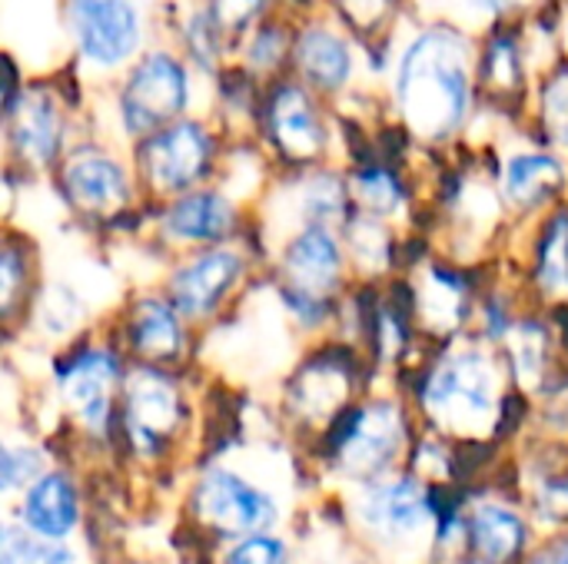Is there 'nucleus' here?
Instances as JSON below:
<instances>
[{
    "instance_id": "nucleus-1",
    "label": "nucleus",
    "mask_w": 568,
    "mask_h": 564,
    "mask_svg": "<svg viewBox=\"0 0 568 564\" xmlns=\"http://www.w3.org/2000/svg\"><path fill=\"white\" fill-rule=\"evenodd\" d=\"M396 93L423 136H449L463 123L469 100L466 43L449 30L423 33L403 57Z\"/></svg>"
},
{
    "instance_id": "nucleus-2",
    "label": "nucleus",
    "mask_w": 568,
    "mask_h": 564,
    "mask_svg": "<svg viewBox=\"0 0 568 564\" xmlns=\"http://www.w3.org/2000/svg\"><path fill=\"white\" fill-rule=\"evenodd\" d=\"M193 509L196 519L220 535H253L266 532L276 522L273 499L226 469H210L200 479L193 492Z\"/></svg>"
},
{
    "instance_id": "nucleus-3",
    "label": "nucleus",
    "mask_w": 568,
    "mask_h": 564,
    "mask_svg": "<svg viewBox=\"0 0 568 564\" xmlns=\"http://www.w3.org/2000/svg\"><path fill=\"white\" fill-rule=\"evenodd\" d=\"M403 445V419L393 406L379 402L373 409H349L329 429V449L356 475L383 472Z\"/></svg>"
},
{
    "instance_id": "nucleus-4",
    "label": "nucleus",
    "mask_w": 568,
    "mask_h": 564,
    "mask_svg": "<svg viewBox=\"0 0 568 564\" xmlns=\"http://www.w3.org/2000/svg\"><path fill=\"white\" fill-rule=\"evenodd\" d=\"M186 106V73L166 57L153 53L140 60L123 90V120L130 133H146L173 120Z\"/></svg>"
},
{
    "instance_id": "nucleus-5",
    "label": "nucleus",
    "mask_w": 568,
    "mask_h": 564,
    "mask_svg": "<svg viewBox=\"0 0 568 564\" xmlns=\"http://www.w3.org/2000/svg\"><path fill=\"white\" fill-rule=\"evenodd\" d=\"M426 406L449 422H476L493 412V372L479 356H456L426 386Z\"/></svg>"
},
{
    "instance_id": "nucleus-6",
    "label": "nucleus",
    "mask_w": 568,
    "mask_h": 564,
    "mask_svg": "<svg viewBox=\"0 0 568 564\" xmlns=\"http://www.w3.org/2000/svg\"><path fill=\"white\" fill-rule=\"evenodd\" d=\"M73 30L90 60L120 63L136 47L140 20L126 0H73Z\"/></svg>"
},
{
    "instance_id": "nucleus-7",
    "label": "nucleus",
    "mask_w": 568,
    "mask_h": 564,
    "mask_svg": "<svg viewBox=\"0 0 568 564\" xmlns=\"http://www.w3.org/2000/svg\"><path fill=\"white\" fill-rule=\"evenodd\" d=\"M363 522L386 539H413L419 535L433 515V492H426L416 479H393L373 485L363 499Z\"/></svg>"
},
{
    "instance_id": "nucleus-8",
    "label": "nucleus",
    "mask_w": 568,
    "mask_h": 564,
    "mask_svg": "<svg viewBox=\"0 0 568 564\" xmlns=\"http://www.w3.org/2000/svg\"><path fill=\"white\" fill-rule=\"evenodd\" d=\"M180 422L176 389L160 372H136L126 386V429L140 452H156Z\"/></svg>"
},
{
    "instance_id": "nucleus-9",
    "label": "nucleus",
    "mask_w": 568,
    "mask_h": 564,
    "mask_svg": "<svg viewBox=\"0 0 568 564\" xmlns=\"http://www.w3.org/2000/svg\"><path fill=\"white\" fill-rule=\"evenodd\" d=\"M210 160V136L196 123H176L146 143V173L163 189L190 186Z\"/></svg>"
},
{
    "instance_id": "nucleus-10",
    "label": "nucleus",
    "mask_w": 568,
    "mask_h": 564,
    "mask_svg": "<svg viewBox=\"0 0 568 564\" xmlns=\"http://www.w3.org/2000/svg\"><path fill=\"white\" fill-rule=\"evenodd\" d=\"M286 276L293 283L296 306L306 316V306H316V299H323V293L339 276V249L323 226L300 233L296 243L286 249Z\"/></svg>"
},
{
    "instance_id": "nucleus-11",
    "label": "nucleus",
    "mask_w": 568,
    "mask_h": 564,
    "mask_svg": "<svg viewBox=\"0 0 568 564\" xmlns=\"http://www.w3.org/2000/svg\"><path fill=\"white\" fill-rule=\"evenodd\" d=\"M63 396L90 429H100L110 416V389L116 382V359L103 349L80 352L63 372Z\"/></svg>"
},
{
    "instance_id": "nucleus-12",
    "label": "nucleus",
    "mask_w": 568,
    "mask_h": 564,
    "mask_svg": "<svg viewBox=\"0 0 568 564\" xmlns=\"http://www.w3.org/2000/svg\"><path fill=\"white\" fill-rule=\"evenodd\" d=\"M20 519L33 535H40L47 542L67 539L80 522V502H77L73 482L60 472L40 475L23 495Z\"/></svg>"
},
{
    "instance_id": "nucleus-13",
    "label": "nucleus",
    "mask_w": 568,
    "mask_h": 564,
    "mask_svg": "<svg viewBox=\"0 0 568 564\" xmlns=\"http://www.w3.org/2000/svg\"><path fill=\"white\" fill-rule=\"evenodd\" d=\"M466 532L473 555L483 564H513L523 558L529 539L526 522L506 505H479L469 515Z\"/></svg>"
},
{
    "instance_id": "nucleus-14",
    "label": "nucleus",
    "mask_w": 568,
    "mask_h": 564,
    "mask_svg": "<svg viewBox=\"0 0 568 564\" xmlns=\"http://www.w3.org/2000/svg\"><path fill=\"white\" fill-rule=\"evenodd\" d=\"M270 126H273V140L283 146L290 160H313L323 146V130L313 113V103L296 86H283L273 96Z\"/></svg>"
},
{
    "instance_id": "nucleus-15",
    "label": "nucleus",
    "mask_w": 568,
    "mask_h": 564,
    "mask_svg": "<svg viewBox=\"0 0 568 564\" xmlns=\"http://www.w3.org/2000/svg\"><path fill=\"white\" fill-rule=\"evenodd\" d=\"M236 273L240 259L233 253H206L173 276V302L190 316L206 312L233 286Z\"/></svg>"
},
{
    "instance_id": "nucleus-16",
    "label": "nucleus",
    "mask_w": 568,
    "mask_h": 564,
    "mask_svg": "<svg viewBox=\"0 0 568 564\" xmlns=\"http://www.w3.org/2000/svg\"><path fill=\"white\" fill-rule=\"evenodd\" d=\"M10 130L17 150L33 163H50L60 150V116L53 103L40 93L23 96L20 106L10 103Z\"/></svg>"
},
{
    "instance_id": "nucleus-17",
    "label": "nucleus",
    "mask_w": 568,
    "mask_h": 564,
    "mask_svg": "<svg viewBox=\"0 0 568 564\" xmlns=\"http://www.w3.org/2000/svg\"><path fill=\"white\" fill-rule=\"evenodd\" d=\"M67 189L70 196L80 203V206H90V209H103V206H113L123 199L126 193V183H123V173L113 160L106 156H77L67 170Z\"/></svg>"
},
{
    "instance_id": "nucleus-18",
    "label": "nucleus",
    "mask_w": 568,
    "mask_h": 564,
    "mask_svg": "<svg viewBox=\"0 0 568 564\" xmlns=\"http://www.w3.org/2000/svg\"><path fill=\"white\" fill-rule=\"evenodd\" d=\"M166 223L183 239H220L233 223V209L216 193H193L170 209Z\"/></svg>"
},
{
    "instance_id": "nucleus-19",
    "label": "nucleus",
    "mask_w": 568,
    "mask_h": 564,
    "mask_svg": "<svg viewBox=\"0 0 568 564\" xmlns=\"http://www.w3.org/2000/svg\"><path fill=\"white\" fill-rule=\"evenodd\" d=\"M300 66L316 86L336 90L349 76V50L329 30H306L300 40Z\"/></svg>"
},
{
    "instance_id": "nucleus-20",
    "label": "nucleus",
    "mask_w": 568,
    "mask_h": 564,
    "mask_svg": "<svg viewBox=\"0 0 568 564\" xmlns=\"http://www.w3.org/2000/svg\"><path fill=\"white\" fill-rule=\"evenodd\" d=\"M130 339H133V346L143 356H150V359H170L180 349L176 316L163 302L146 299V302L136 306V316L130 322Z\"/></svg>"
},
{
    "instance_id": "nucleus-21",
    "label": "nucleus",
    "mask_w": 568,
    "mask_h": 564,
    "mask_svg": "<svg viewBox=\"0 0 568 564\" xmlns=\"http://www.w3.org/2000/svg\"><path fill=\"white\" fill-rule=\"evenodd\" d=\"M559 186H562V163L552 156H516L506 170V189L523 206H536Z\"/></svg>"
},
{
    "instance_id": "nucleus-22",
    "label": "nucleus",
    "mask_w": 568,
    "mask_h": 564,
    "mask_svg": "<svg viewBox=\"0 0 568 564\" xmlns=\"http://www.w3.org/2000/svg\"><path fill=\"white\" fill-rule=\"evenodd\" d=\"M539 283L546 289H566L568 286V213L552 219L549 233L539 246Z\"/></svg>"
},
{
    "instance_id": "nucleus-23",
    "label": "nucleus",
    "mask_w": 568,
    "mask_h": 564,
    "mask_svg": "<svg viewBox=\"0 0 568 564\" xmlns=\"http://www.w3.org/2000/svg\"><path fill=\"white\" fill-rule=\"evenodd\" d=\"M223 564H290V548L283 539L266 535V532H253L243 535L230 552Z\"/></svg>"
},
{
    "instance_id": "nucleus-24",
    "label": "nucleus",
    "mask_w": 568,
    "mask_h": 564,
    "mask_svg": "<svg viewBox=\"0 0 568 564\" xmlns=\"http://www.w3.org/2000/svg\"><path fill=\"white\" fill-rule=\"evenodd\" d=\"M47 548L40 545V535H33L27 525H7L0 539V564H43Z\"/></svg>"
},
{
    "instance_id": "nucleus-25",
    "label": "nucleus",
    "mask_w": 568,
    "mask_h": 564,
    "mask_svg": "<svg viewBox=\"0 0 568 564\" xmlns=\"http://www.w3.org/2000/svg\"><path fill=\"white\" fill-rule=\"evenodd\" d=\"M356 193H359V199H363L369 209H376V213H389V209H396V203H399V183H396L393 173H386V170H366V173L359 176V183H356Z\"/></svg>"
},
{
    "instance_id": "nucleus-26",
    "label": "nucleus",
    "mask_w": 568,
    "mask_h": 564,
    "mask_svg": "<svg viewBox=\"0 0 568 564\" xmlns=\"http://www.w3.org/2000/svg\"><path fill=\"white\" fill-rule=\"evenodd\" d=\"M0 475H3V489L13 492L17 485H23V482L40 475V459L33 452H27V449H3Z\"/></svg>"
},
{
    "instance_id": "nucleus-27",
    "label": "nucleus",
    "mask_w": 568,
    "mask_h": 564,
    "mask_svg": "<svg viewBox=\"0 0 568 564\" xmlns=\"http://www.w3.org/2000/svg\"><path fill=\"white\" fill-rule=\"evenodd\" d=\"M516 366L523 376H536L542 369V332L526 326L516 339Z\"/></svg>"
},
{
    "instance_id": "nucleus-28",
    "label": "nucleus",
    "mask_w": 568,
    "mask_h": 564,
    "mask_svg": "<svg viewBox=\"0 0 568 564\" xmlns=\"http://www.w3.org/2000/svg\"><path fill=\"white\" fill-rule=\"evenodd\" d=\"M539 512L549 522H568V479H552L539 495Z\"/></svg>"
},
{
    "instance_id": "nucleus-29",
    "label": "nucleus",
    "mask_w": 568,
    "mask_h": 564,
    "mask_svg": "<svg viewBox=\"0 0 568 564\" xmlns=\"http://www.w3.org/2000/svg\"><path fill=\"white\" fill-rule=\"evenodd\" d=\"M260 3L263 0H213V17L223 27H240V23H246L260 10Z\"/></svg>"
},
{
    "instance_id": "nucleus-30",
    "label": "nucleus",
    "mask_w": 568,
    "mask_h": 564,
    "mask_svg": "<svg viewBox=\"0 0 568 564\" xmlns=\"http://www.w3.org/2000/svg\"><path fill=\"white\" fill-rule=\"evenodd\" d=\"M339 3H343V13L359 27H373L393 7V0H339Z\"/></svg>"
},
{
    "instance_id": "nucleus-31",
    "label": "nucleus",
    "mask_w": 568,
    "mask_h": 564,
    "mask_svg": "<svg viewBox=\"0 0 568 564\" xmlns=\"http://www.w3.org/2000/svg\"><path fill=\"white\" fill-rule=\"evenodd\" d=\"M546 113L552 120V130L568 140V80H556L546 96Z\"/></svg>"
},
{
    "instance_id": "nucleus-32",
    "label": "nucleus",
    "mask_w": 568,
    "mask_h": 564,
    "mask_svg": "<svg viewBox=\"0 0 568 564\" xmlns=\"http://www.w3.org/2000/svg\"><path fill=\"white\" fill-rule=\"evenodd\" d=\"M529 564H568V539H556L552 545L536 552Z\"/></svg>"
},
{
    "instance_id": "nucleus-33",
    "label": "nucleus",
    "mask_w": 568,
    "mask_h": 564,
    "mask_svg": "<svg viewBox=\"0 0 568 564\" xmlns=\"http://www.w3.org/2000/svg\"><path fill=\"white\" fill-rule=\"evenodd\" d=\"M43 564H80V558H77L70 548H50V552H47V562Z\"/></svg>"
}]
</instances>
